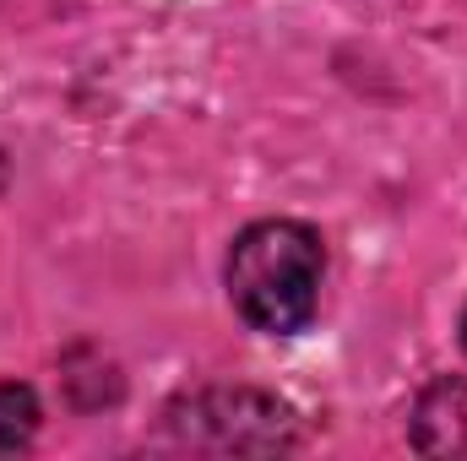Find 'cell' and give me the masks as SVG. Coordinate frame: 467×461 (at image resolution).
Returning <instances> with one entry per match:
<instances>
[{
  "label": "cell",
  "instance_id": "1",
  "mask_svg": "<svg viewBox=\"0 0 467 461\" xmlns=\"http://www.w3.org/2000/svg\"><path fill=\"white\" fill-rule=\"evenodd\" d=\"M229 304L261 337H299L327 288V239L299 218H261L229 244Z\"/></svg>",
  "mask_w": 467,
  "mask_h": 461
},
{
  "label": "cell",
  "instance_id": "2",
  "mask_svg": "<svg viewBox=\"0 0 467 461\" xmlns=\"http://www.w3.org/2000/svg\"><path fill=\"white\" fill-rule=\"evenodd\" d=\"M158 446L202 456H277L299 446V413L261 385H196L163 407Z\"/></svg>",
  "mask_w": 467,
  "mask_h": 461
},
{
  "label": "cell",
  "instance_id": "3",
  "mask_svg": "<svg viewBox=\"0 0 467 461\" xmlns=\"http://www.w3.org/2000/svg\"><path fill=\"white\" fill-rule=\"evenodd\" d=\"M408 446L419 456H467V380H430L408 407Z\"/></svg>",
  "mask_w": 467,
  "mask_h": 461
},
{
  "label": "cell",
  "instance_id": "4",
  "mask_svg": "<svg viewBox=\"0 0 467 461\" xmlns=\"http://www.w3.org/2000/svg\"><path fill=\"white\" fill-rule=\"evenodd\" d=\"M44 424L38 391L22 380H0V451H27Z\"/></svg>",
  "mask_w": 467,
  "mask_h": 461
},
{
  "label": "cell",
  "instance_id": "5",
  "mask_svg": "<svg viewBox=\"0 0 467 461\" xmlns=\"http://www.w3.org/2000/svg\"><path fill=\"white\" fill-rule=\"evenodd\" d=\"M457 337H462V353H467V304H462V321H457Z\"/></svg>",
  "mask_w": 467,
  "mask_h": 461
}]
</instances>
